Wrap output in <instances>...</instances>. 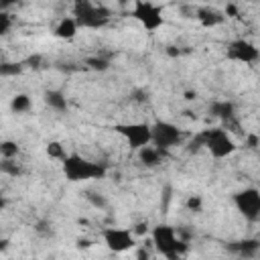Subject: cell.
<instances>
[{
  "label": "cell",
  "mask_w": 260,
  "mask_h": 260,
  "mask_svg": "<svg viewBox=\"0 0 260 260\" xmlns=\"http://www.w3.org/2000/svg\"><path fill=\"white\" fill-rule=\"evenodd\" d=\"M61 171L63 177L69 183H85V181H98L108 175V167L98 160H89L77 152H65L61 158Z\"/></svg>",
  "instance_id": "6da1fadb"
},
{
  "label": "cell",
  "mask_w": 260,
  "mask_h": 260,
  "mask_svg": "<svg viewBox=\"0 0 260 260\" xmlns=\"http://www.w3.org/2000/svg\"><path fill=\"white\" fill-rule=\"evenodd\" d=\"M193 148H207L209 154L213 158H228L236 152V140L234 136L223 128V126H215V128H205L203 132L197 134V138L191 142Z\"/></svg>",
  "instance_id": "7a4b0ae2"
},
{
  "label": "cell",
  "mask_w": 260,
  "mask_h": 260,
  "mask_svg": "<svg viewBox=\"0 0 260 260\" xmlns=\"http://www.w3.org/2000/svg\"><path fill=\"white\" fill-rule=\"evenodd\" d=\"M71 16L75 18L79 28H104L112 20V10L93 0H73Z\"/></svg>",
  "instance_id": "3957f363"
},
{
  "label": "cell",
  "mask_w": 260,
  "mask_h": 260,
  "mask_svg": "<svg viewBox=\"0 0 260 260\" xmlns=\"http://www.w3.org/2000/svg\"><path fill=\"white\" fill-rule=\"evenodd\" d=\"M150 238H152V246L156 248V252L169 260L179 258L185 250V242H181V238L177 236V230L173 225L158 223V225L150 228Z\"/></svg>",
  "instance_id": "277c9868"
},
{
  "label": "cell",
  "mask_w": 260,
  "mask_h": 260,
  "mask_svg": "<svg viewBox=\"0 0 260 260\" xmlns=\"http://www.w3.org/2000/svg\"><path fill=\"white\" fill-rule=\"evenodd\" d=\"M128 14L146 32H156L160 26H165V10L160 4H156L152 0H134Z\"/></svg>",
  "instance_id": "5b68a950"
},
{
  "label": "cell",
  "mask_w": 260,
  "mask_h": 260,
  "mask_svg": "<svg viewBox=\"0 0 260 260\" xmlns=\"http://www.w3.org/2000/svg\"><path fill=\"white\" fill-rule=\"evenodd\" d=\"M183 142V130L169 122V120H156L150 124V144L160 150H171Z\"/></svg>",
  "instance_id": "8992f818"
},
{
  "label": "cell",
  "mask_w": 260,
  "mask_h": 260,
  "mask_svg": "<svg viewBox=\"0 0 260 260\" xmlns=\"http://www.w3.org/2000/svg\"><path fill=\"white\" fill-rule=\"evenodd\" d=\"M114 130L126 140L130 150H138L146 144H150V124L148 122H126L116 124Z\"/></svg>",
  "instance_id": "52a82bcc"
},
{
  "label": "cell",
  "mask_w": 260,
  "mask_h": 260,
  "mask_svg": "<svg viewBox=\"0 0 260 260\" xmlns=\"http://www.w3.org/2000/svg\"><path fill=\"white\" fill-rule=\"evenodd\" d=\"M234 205L248 221L260 219V191L256 187H246L234 193Z\"/></svg>",
  "instance_id": "ba28073f"
},
{
  "label": "cell",
  "mask_w": 260,
  "mask_h": 260,
  "mask_svg": "<svg viewBox=\"0 0 260 260\" xmlns=\"http://www.w3.org/2000/svg\"><path fill=\"white\" fill-rule=\"evenodd\" d=\"M102 240L114 254H122L136 246V236L130 228H106L102 230Z\"/></svg>",
  "instance_id": "9c48e42d"
},
{
  "label": "cell",
  "mask_w": 260,
  "mask_h": 260,
  "mask_svg": "<svg viewBox=\"0 0 260 260\" xmlns=\"http://www.w3.org/2000/svg\"><path fill=\"white\" fill-rule=\"evenodd\" d=\"M228 59L250 65V63H256L260 59V51L254 43H250L246 39H236L228 45Z\"/></svg>",
  "instance_id": "30bf717a"
},
{
  "label": "cell",
  "mask_w": 260,
  "mask_h": 260,
  "mask_svg": "<svg viewBox=\"0 0 260 260\" xmlns=\"http://www.w3.org/2000/svg\"><path fill=\"white\" fill-rule=\"evenodd\" d=\"M195 18L205 26V28H215L219 24L225 22V14L217 8H211V6H205V8H197L195 10Z\"/></svg>",
  "instance_id": "8fae6325"
},
{
  "label": "cell",
  "mask_w": 260,
  "mask_h": 260,
  "mask_svg": "<svg viewBox=\"0 0 260 260\" xmlns=\"http://www.w3.org/2000/svg\"><path fill=\"white\" fill-rule=\"evenodd\" d=\"M209 112H211V116H215L217 120H221L225 126L234 124V120H236V106L232 102H228V100L213 102L209 106Z\"/></svg>",
  "instance_id": "7c38bea8"
},
{
  "label": "cell",
  "mask_w": 260,
  "mask_h": 260,
  "mask_svg": "<svg viewBox=\"0 0 260 260\" xmlns=\"http://www.w3.org/2000/svg\"><path fill=\"white\" fill-rule=\"evenodd\" d=\"M136 154H138V160L148 169H154L165 160V150H160V148H156L152 144H146V146L138 148Z\"/></svg>",
  "instance_id": "4fadbf2b"
},
{
  "label": "cell",
  "mask_w": 260,
  "mask_h": 260,
  "mask_svg": "<svg viewBox=\"0 0 260 260\" xmlns=\"http://www.w3.org/2000/svg\"><path fill=\"white\" fill-rule=\"evenodd\" d=\"M77 32H79V26H77V22H75L73 16H63L55 24V28H53V35L57 39H61V41H71V39L77 37Z\"/></svg>",
  "instance_id": "5bb4252c"
},
{
  "label": "cell",
  "mask_w": 260,
  "mask_h": 260,
  "mask_svg": "<svg viewBox=\"0 0 260 260\" xmlns=\"http://www.w3.org/2000/svg\"><path fill=\"white\" fill-rule=\"evenodd\" d=\"M45 104L53 110V112H67L69 104H67V98L61 89H47L45 91Z\"/></svg>",
  "instance_id": "9a60e30c"
},
{
  "label": "cell",
  "mask_w": 260,
  "mask_h": 260,
  "mask_svg": "<svg viewBox=\"0 0 260 260\" xmlns=\"http://www.w3.org/2000/svg\"><path fill=\"white\" fill-rule=\"evenodd\" d=\"M230 248H232L234 252H238L240 256H244V258H254V256L258 254L260 242H258V240H254V238H250V240H240V242H234Z\"/></svg>",
  "instance_id": "2e32d148"
},
{
  "label": "cell",
  "mask_w": 260,
  "mask_h": 260,
  "mask_svg": "<svg viewBox=\"0 0 260 260\" xmlns=\"http://www.w3.org/2000/svg\"><path fill=\"white\" fill-rule=\"evenodd\" d=\"M30 108H32V102H30V98H28L26 93H16V95H12V100H10V110H12L14 114H26Z\"/></svg>",
  "instance_id": "e0dca14e"
},
{
  "label": "cell",
  "mask_w": 260,
  "mask_h": 260,
  "mask_svg": "<svg viewBox=\"0 0 260 260\" xmlns=\"http://www.w3.org/2000/svg\"><path fill=\"white\" fill-rule=\"evenodd\" d=\"M18 154V144L14 140H2L0 142V156L2 158H14Z\"/></svg>",
  "instance_id": "ac0fdd59"
},
{
  "label": "cell",
  "mask_w": 260,
  "mask_h": 260,
  "mask_svg": "<svg viewBox=\"0 0 260 260\" xmlns=\"http://www.w3.org/2000/svg\"><path fill=\"white\" fill-rule=\"evenodd\" d=\"M0 171L6 173V175H10V177L20 175V167H18L12 158H2V162H0Z\"/></svg>",
  "instance_id": "d6986e66"
},
{
  "label": "cell",
  "mask_w": 260,
  "mask_h": 260,
  "mask_svg": "<svg viewBox=\"0 0 260 260\" xmlns=\"http://www.w3.org/2000/svg\"><path fill=\"white\" fill-rule=\"evenodd\" d=\"M85 65H89V69H93V71H106L110 67L108 59H102V57H89V59H85Z\"/></svg>",
  "instance_id": "ffe728a7"
},
{
  "label": "cell",
  "mask_w": 260,
  "mask_h": 260,
  "mask_svg": "<svg viewBox=\"0 0 260 260\" xmlns=\"http://www.w3.org/2000/svg\"><path fill=\"white\" fill-rule=\"evenodd\" d=\"M22 71L20 63H0V75H18Z\"/></svg>",
  "instance_id": "44dd1931"
},
{
  "label": "cell",
  "mask_w": 260,
  "mask_h": 260,
  "mask_svg": "<svg viewBox=\"0 0 260 260\" xmlns=\"http://www.w3.org/2000/svg\"><path fill=\"white\" fill-rule=\"evenodd\" d=\"M12 28V16L6 10H0V37H4Z\"/></svg>",
  "instance_id": "7402d4cb"
},
{
  "label": "cell",
  "mask_w": 260,
  "mask_h": 260,
  "mask_svg": "<svg viewBox=\"0 0 260 260\" xmlns=\"http://www.w3.org/2000/svg\"><path fill=\"white\" fill-rule=\"evenodd\" d=\"M47 154L53 156V158H59V160H61V158L65 156V148H63L59 142H49V144H47Z\"/></svg>",
  "instance_id": "603a6c76"
},
{
  "label": "cell",
  "mask_w": 260,
  "mask_h": 260,
  "mask_svg": "<svg viewBox=\"0 0 260 260\" xmlns=\"http://www.w3.org/2000/svg\"><path fill=\"white\" fill-rule=\"evenodd\" d=\"M85 197H87V199H89V201H91L95 207H106V203H108V201H106L102 195H98V197H95V193H87Z\"/></svg>",
  "instance_id": "cb8c5ba5"
},
{
  "label": "cell",
  "mask_w": 260,
  "mask_h": 260,
  "mask_svg": "<svg viewBox=\"0 0 260 260\" xmlns=\"http://www.w3.org/2000/svg\"><path fill=\"white\" fill-rule=\"evenodd\" d=\"M187 207H189L191 211H199V209H201V197H199V195H193V197H189V201H187Z\"/></svg>",
  "instance_id": "d4e9b609"
},
{
  "label": "cell",
  "mask_w": 260,
  "mask_h": 260,
  "mask_svg": "<svg viewBox=\"0 0 260 260\" xmlns=\"http://www.w3.org/2000/svg\"><path fill=\"white\" fill-rule=\"evenodd\" d=\"M14 4H18V0H0V10L8 12V8H12Z\"/></svg>",
  "instance_id": "484cf974"
},
{
  "label": "cell",
  "mask_w": 260,
  "mask_h": 260,
  "mask_svg": "<svg viewBox=\"0 0 260 260\" xmlns=\"http://www.w3.org/2000/svg\"><path fill=\"white\" fill-rule=\"evenodd\" d=\"M248 144H250V148H256V144H258V138H256L254 134H250V136H248Z\"/></svg>",
  "instance_id": "4316f807"
},
{
  "label": "cell",
  "mask_w": 260,
  "mask_h": 260,
  "mask_svg": "<svg viewBox=\"0 0 260 260\" xmlns=\"http://www.w3.org/2000/svg\"><path fill=\"white\" fill-rule=\"evenodd\" d=\"M4 205H6V199H4V195H2V193H0V209H2V207H4Z\"/></svg>",
  "instance_id": "83f0119b"
}]
</instances>
